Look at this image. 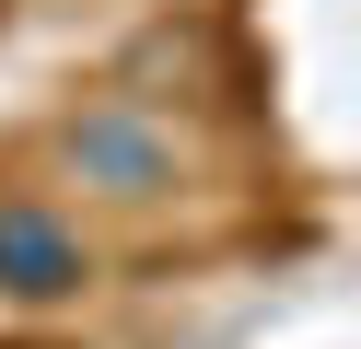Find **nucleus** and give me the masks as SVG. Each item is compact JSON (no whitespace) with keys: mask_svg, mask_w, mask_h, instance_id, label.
<instances>
[{"mask_svg":"<svg viewBox=\"0 0 361 349\" xmlns=\"http://www.w3.org/2000/svg\"><path fill=\"white\" fill-rule=\"evenodd\" d=\"M0 279H12V291H71L82 245L47 221V209H0Z\"/></svg>","mask_w":361,"mask_h":349,"instance_id":"nucleus-1","label":"nucleus"}]
</instances>
